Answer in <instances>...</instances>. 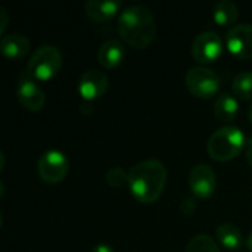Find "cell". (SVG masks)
I'll use <instances>...</instances> for the list:
<instances>
[{
	"label": "cell",
	"mask_w": 252,
	"mask_h": 252,
	"mask_svg": "<svg viewBox=\"0 0 252 252\" xmlns=\"http://www.w3.org/2000/svg\"><path fill=\"white\" fill-rule=\"evenodd\" d=\"M167 183V168L158 159L137 162L128 171V188L142 204H152L162 195Z\"/></svg>",
	"instance_id": "6da1fadb"
},
{
	"label": "cell",
	"mask_w": 252,
	"mask_h": 252,
	"mask_svg": "<svg viewBox=\"0 0 252 252\" xmlns=\"http://www.w3.org/2000/svg\"><path fill=\"white\" fill-rule=\"evenodd\" d=\"M118 32L128 46L146 49L157 37L155 16L140 4L126 7L118 16Z\"/></svg>",
	"instance_id": "7a4b0ae2"
},
{
	"label": "cell",
	"mask_w": 252,
	"mask_h": 252,
	"mask_svg": "<svg viewBox=\"0 0 252 252\" xmlns=\"http://www.w3.org/2000/svg\"><path fill=\"white\" fill-rule=\"evenodd\" d=\"M247 145L244 131L239 127L226 126L216 130L208 139L207 149L216 161H230L238 157Z\"/></svg>",
	"instance_id": "3957f363"
},
{
	"label": "cell",
	"mask_w": 252,
	"mask_h": 252,
	"mask_svg": "<svg viewBox=\"0 0 252 252\" xmlns=\"http://www.w3.org/2000/svg\"><path fill=\"white\" fill-rule=\"evenodd\" d=\"M62 66V53L53 44L40 46L30 58L27 71L32 80L46 81L53 78Z\"/></svg>",
	"instance_id": "277c9868"
},
{
	"label": "cell",
	"mask_w": 252,
	"mask_h": 252,
	"mask_svg": "<svg viewBox=\"0 0 252 252\" xmlns=\"http://www.w3.org/2000/svg\"><path fill=\"white\" fill-rule=\"evenodd\" d=\"M189 92L201 99H210L220 90V77L216 71L198 65L190 68L185 77Z\"/></svg>",
	"instance_id": "5b68a950"
},
{
	"label": "cell",
	"mask_w": 252,
	"mask_h": 252,
	"mask_svg": "<svg viewBox=\"0 0 252 252\" xmlns=\"http://www.w3.org/2000/svg\"><path fill=\"white\" fill-rule=\"evenodd\" d=\"M69 170V161L63 152L58 149H49L41 154L37 162V173L46 183L55 185L62 182Z\"/></svg>",
	"instance_id": "8992f818"
},
{
	"label": "cell",
	"mask_w": 252,
	"mask_h": 252,
	"mask_svg": "<svg viewBox=\"0 0 252 252\" xmlns=\"http://www.w3.org/2000/svg\"><path fill=\"white\" fill-rule=\"evenodd\" d=\"M221 53H223V40L214 31L201 32L192 44L193 59L204 65L217 61L221 56Z\"/></svg>",
	"instance_id": "52a82bcc"
},
{
	"label": "cell",
	"mask_w": 252,
	"mask_h": 252,
	"mask_svg": "<svg viewBox=\"0 0 252 252\" xmlns=\"http://www.w3.org/2000/svg\"><path fill=\"white\" fill-rule=\"evenodd\" d=\"M188 183H189L192 193L196 198L207 199L216 190V186H217L216 173L208 164H198L192 168Z\"/></svg>",
	"instance_id": "ba28073f"
},
{
	"label": "cell",
	"mask_w": 252,
	"mask_h": 252,
	"mask_svg": "<svg viewBox=\"0 0 252 252\" xmlns=\"http://www.w3.org/2000/svg\"><path fill=\"white\" fill-rule=\"evenodd\" d=\"M226 46L230 53L241 59H252V25H233L226 34Z\"/></svg>",
	"instance_id": "9c48e42d"
},
{
	"label": "cell",
	"mask_w": 252,
	"mask_h": 252,
	"mask_svg": "<svg viewBox=\"0 0 252 252\" xmlns=\"http://www.w3.org/2000/svg\"><path fill=\"white\" fill-rule=\"evenodd\" d=\"M108 75L99 69L86 71L78 80V92L83 99L94 100L102 97L108 90Z\"/></svg>",
	"instance_id": "30bf717a"
},
{
	"label": "cell",
	"mask_w": 252,
	"mask_h": 252,
	"mask_svg": "<svg viewBox=\"0 0 252 252\" xmlns=\"http://www.w3.org/2000/svg\"><path fill=\"white\" fill-rule=\"evenodd\" d=\"M16 96L19 103L28 111H40L46 103V94L43 89L30 77H22L16 87Z\"/></svg>",
	"instance_id": "8fae6325"
},
{
	"label": "cell",
	"mask_w": 252,
	"mask_h": 252,
	"mask_svg": "<svg viewBox=\"0 0 252 252\" xmlns=\"http://www.w3.org/2000/svg\"><path fill=\"white\" fill-rule=\"evenodd\" d=\"M120 9L121 3L117 0H87L84 4V12L93 22H106L112 19Z\"/></svg>",
	"instance_id": "7c38bea8"
},
{
	"label": "cell",
	"mask_w": 252,
	"mask_h": 252,
	"mask_svg": "<svg viewBox=\"0 0 252 252\" xmlns=\"http://www.w3.org/2000/svg\"><path fill=\"white\" fill-rule=\"evenodd\" d=\"M124 56H126V49L123 43L115 38L105 40L97 50V62L106 69H112L118 66L123 62Z\"/></svg>",
	"instance_id": "4fadbf2b"
},
{
	"label": "cell",
	"mask_w": 252,
	"mask_h": 252,
	"mask_svg": "<svg viewBox=\"0 0 252 252\" xmlns=\"http://www.w3.org/2000/svg\"><path fill=\"white\" fill-rule=\"evenodd\" d=\"M30 46H31L30 40L25 35L18 34V32H12V34H7V35H3L1 41H0L1 53L6 58L12 59V61L24 58L28 53Z\"/></svg>",
	"instance_id": "5bb4252c"
},
{
	"label": "cell",
	"mask_w": 252,
	"mask_h": 252,
	"mask_svg": "<svg viewBox=\"0 0 252 252\" xmlns=\"http://www.w3.org/2000/svg\"><path fill=\"white\" fill-rule=\"evenodd\" d=\"M239 111V103L236 100V97L232 93H221L214 103V114L217 117V120L220 121H233L238 115Z\"/></svg>",
	"instance_id": "9a60e30c"
},
{
	"label": "cell",
	"mask_w": 252,
	"mask_h": 252,
	"mask_svg": "<svg viewBox=\"0 0 252 252\" xmlns=\"http://www.w3.org/2000/svg\"><path fill=\"white\" fill-rule=\"evenodd\" d=\"M216 236L219 239V242L230 250V251H238L242 248V244H244V238H242V233L241 230L232 224V223H223L217 227L216 230Z\"/></svg>",
	"instance_id": "2e32d148"
},
{
	"label": "cell",
	"mask_w": 252,
	"mask_h": 252,
	"mask_svg": "<svg viewBox=\"0 0 252 252\" xmlns=\"http://www.w3.org/2000/svg\"><path fill=\"white\" fill-rule=\"evenodd\" d=\"M238 15V6L230 0H219L213 7V18L221 27L235 24Z\"/></svg>",
	"instance_id": "e0dca14e"
},
{
	"label": "cell",
	"mask_w": 252,
	"mask_h": 252,
	"mask_svg": "<svg viewBox=\"0 0 252 252\" xmlns=\"http://www.w3.org/2000/svg\"><path fill=\"white\" fill-rule=\"evenodd\" d=\"M232 90L236 94V97L242 100H252V72L251 71H242L239 72L233 83Z\"/></svg>",
	"instance_id": "ac0fdd59"
},
{
	"label": "cell",
	"mask_w": 252,
	"mask_h": 252,
	"mask_svg": "<svg viewBox=\"0 0 252 252\" xmlns=\"http://www.w3.org/2000/svg\"><path fill=\"white\" fill-rule=\"evenodd\" d=\"M186 252H221L219 245L216 244V241L210 236V235H196L193 236L188 247H186Z\"/></svg>",
	"instance_id": "d6986e66"
},
{
	"label": "cell",
	"mask_w": 252,
	"mask_h": 252,
	"mask_svg": "<svg viewBox=\"0 0 252 252\" xmlns=\"http://www.w3.org/2000/svg\"><path fill=\"white\" fill-rule=\"evenodd\" d=\"M105 180L111 188L120 189V188L128 185V173H126L121 167H112L106 171Z\"/></svg>",
	"instance_id": "ffe728a7"
},
{
	"label": "cell",
	"mask_w": 252,
	"mask_h": 252,
	"mask_svg": "<svg viewBox=\"0 0 252 252\" xmlns=\"http://www.w3.org/2000/svg\"><path fill=\"white\" fill-rule=\"evenodd\" d=\"M180 208L185 214H192L196 210V202L192 198H185L180 204Z\"/></svg>",
	"instance_id": "44dd1931"
},
{
	"label": "cell",
	"mask_w": 252,
	"mask_h": 252,
	"mask_svg": "<svg viewBox=\"0 0 252 252\" xmlns=\"http://www.w3.org/2000/svg\"><path fill=\"white\" fill-rule=\"evenodd\" d=\"M7 22H9L7 12L4 10V7H0V34H4L7 28Z\"/></svg>",
	"instance_id": "7402d4cb"
},
{
	"label": "cell",
	"mask_w": 252,
	"mask_h": 252,
	"mask_svg": "<svg viewBox=\"0 0 252 252\" xmlns=\"http://www.w3.org/2000/svg\"><path fill=\"white\" fill-rule=\"evenodd\" d=\"M92 252H115L114 251V248L111 247V245H108V244H99V245H96Z\"/></svg>",
	"instance_id": "603a6c76"
},
{
	"label": "cell",
	"mask_w": 252,
	"mask_h": 252,
	"mask_svg": "<svg viewBox=\"0 0 252 252\" xmlns=\"http://www.w3.org/2000/svg\"><path fill=\"white\" fill-rule=\"evenodd\" d=\"M247 161L252 167V136L247 139Z\"/></svg>",
	"instance_id": "cb8c5ba5"
},
{
	"label": "cell",
	"mask_w": 252,
	"mask_h": 252,
	"mask_svg": "<svg viewBox=\"0 0 252 252\" xmlns=\"http://www.w3.org/2000/svg\"><path fill=\"white\" fill-rule=\"evenodd\" d=\"M247 245H248V250L252 252V232L250 233V236H248V241H247Z\"/></svg>",
	"instance_id": "d4e9b609"
},
{
	"label": "cell",
	"mask_w": 252,
	"mask_h": 252,
	"mask_svg": "<svg viewBox=\"0 0 252 252\" xmlns=\"http://www.w3.org/2000/svg\"><path fill=\"white\" fill-rule=\"evenodd\" d=\"M247 114H248V120L252 123V103L248 106V111H247Z\"/></svg>",
	"instance_id": "484cf974"
}]
</instances>
